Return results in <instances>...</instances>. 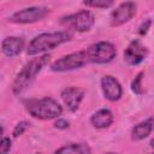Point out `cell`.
Instances as JSON below:
<instances>
[{
    "mask_svg": "<svg viewBox=\"0 0 154 154\" xmlns=\"http://www.w3.org/2000/svg\"><path fill=\"white\" fill-rule=\"evenodd\" d=\"M2 135H4V128L0 125V140L2 138Z\"/></svg>",
    "mask_w": 154,
    "mask_h": 154,
    "instance_id": "22",
    "label": "cell"
},
{
    "mask_svg": "<svg viewBox=\"0 0 154 154\" xmlns=\"http://www.w3.org/2000/svg\"><path fill=\"white\" fill-rule=\"evenodd\" d=\"M83 4L88 7H96V8H107L113 5L111 0H91V1H83Z\"/></svg>",
    "mask_w": 154,
    "mask_h": 154,
    "instance_id": "17",
    "label": "cell"
},
{
    "mask_svg": "<svg viewBox=\"0 0 154 154\" xmlns=\"http://www.w3.org/2000/svg\"><path fill=\"white\" fill-rule=\"evenodd\" d=\"M26 111L28 113L40 120H51L57 119L63 113L61 105L52 99V97H43L37 100H30L26 103Z\"/></svg>",
    "mask_w": 154,
    "mask_h": 154,
    "instance_id": "3",
    "label": "cell"
},
{
    "mask_svg": "<svg viewBox=\"0 0 154 154\" xmlns=\"http://www.w3.org/2000/svg\"><path fill=\"white\" fill-rule=\"evenodd\" d=\"M61 23L72 28L73 30L78 31V32H87L95 24V17L90 11L82 10L76 13L64 17L61 19Z\"/></svg>",
    "mask_w": 154,
    "mask_h": 154,
    "instance_id": "6",
    "label": "cell"
},
{
    "mask_svg": "<svg viewBox=\"0 0 154 154\" xmlns=\"http://www.w3.org/2000/svg\"><path fill=\"white\" fill-rule=\"evenodd\" d=\"M54 154H91V149L87 143H70L58 148Z\"/></svg>",
    "mask_w": 154,
    "mask_h": 154,
    "instance_id": "15",
    "label": "cell"
},
{
    "mask_svg": "<svg viewBox=\"0 0 154 154\" xmlns=\"http://www.w3.org/2000/svg\"><path fill=\"white\" fill-rule=\"evenodd\" d=\"M136 14V4L132 1L122 2L116 10L112 11L109 17V23L112 26H120L129 22Z\"/></svg>",
    "mask_w": 154,
    "mask_h": 154,
    "instance_id": "8",
    "label": "cell"
},
{
    "mask_svg": "<svg viewBox=\"0 0 154 154\" xmlns=\"http://www.w3.org/2000/svg\"><path fill=\"white\" fill-rule=\"evenodd\" d=\"M153 130V118H148L136 124L131 130V138L134 141H142L147 138Z\"/></svg>",
    "mask_w": 154,
    "mask_h": 154,
    "instance_id": "14",
    "label": "cell"
},
{
    "mask_svg": "<svg viewBox=\"0 0 154 154\" xmlns=\"http://www.w3.org/2000/svg\"><path fill=\"white\" fill-rule=\"evenodd\" d=\"M24 48V40L23 37L18 36H8L2 40L1 42V52L5 57L13 58L18 55Z\"/></svg>",
    "mask_w": 154,
    "mask_h": 154,
    "instance_id": "12",
    "label": "cell"
},
{
    "mask_svg": "<svg viewBox=\"0 0 154 154\" xmlns=\"http://www.w3.org/2000/svg\"><path fill=\"white\" fill-rule=\"evenodd\" d=\"M150 25H152V19H146L144 22H142V24L138 26V34L141 36H144L150 29Z\"/></svg>",
    "mask_w": 154,
    "mask_h": 154,
    "instance_id": "20",
    "label": "cell"
},
{
    "mask_svg": "<svg viewBox=\"0 0 154 154\" xmlns=\"http://www.w3.org/2000/svg\"><path fill=\"white\" fill-rule=\"evenodd\" d=\"M54 126H55L57 129L65 130V129H67V128L70 126V123H69L66 119H64V118H58V119L54 122Z\"/></svg>",
    "mask_w": 154,
    "mask_h": 154,
    "instance_id": "21",
    "label": "cell"
},
{
    "mask_svg": "<svg viewBox=\"0 0 154 154\" xmlns=\"http://www.w3.org/2000/svg\"><path fill=\"white\" fill-rule=\"evenodd\" d=\"M12 147V141L10 137H2L0 140V154H8Z\"/></svg>",
    "mask_w": 154,
    "mask_h": 154,
    "instance_id": "19",
    "label": "cell"
},
{
    "mask_svg": "<svg viewBox=\"0 0 154 154\" xmlns=\"http://www.w3.org/2000/svg\"><path fill=\"white\" fill-rule=\"evenodd\" d=\"M148 54L147 47L140 41V40H134L129 43V46L124 51V60L128 65L135 66L141 64Z\"/></svg>",
    "mask_w": 154,
    "mask_h": 154,
    "instance_id": "9",
    "label": "cell"
},
{
    "mask_svg": "<svg viewBox=\"0 0 154 154\" xmlns=\"http://www.w3.org/2000/svg\"><path fill=\"white\" fill-rule=\"evenodd\" d=\"M143 76H144V72H140L135 78L134 81L131 82V89L135 94L137 95H141L144 93V87H143Z\"/></svg>",
    "mask_w": 154,
    "mask_h": 154,
    "instance_id": "16",
    "label": "cell"
},
{
    "mask_svg": "<svg viewBox=\"0 0 154 154\" xmlns=\"http://www.w3.org/2000/svg\"><path fill=\"white\" fill-rule=\"evenodd\" d=\"M49 55L43 54L37 58L31 59L29 63L24 65V67L17 73L13 83H12V93L14 95L22 94L36 78V76L42 71V69L48 64Z\"/></svg>",
    "mask_w": 154,
    "mask_h": 154,
    "instance_id": "1",
    "label": "cell"
},
{
    "mask_svg": "<svg viewBox=\"0 0 154 154\" xmlns=\"http://www.w3.org/2000/svg\"><path fill=\"white\" fill-rule=\"evenodd\" d=\"M60 97L64 105L67 107V109L71 112H75L78 109L84 97V90L78 87H67L61 91Z\"/></svg>",
    "mask_w": 154,
    "mask_h": 154,
    "instance_id": "10",
    "label": "cell"
},
{
    "mask_svg": "<svg viewBox=\"0 0 154 154\" xmlns=\"http://www.w3.org/2000/svg\"><path fill=\"white\" fill-rule=\"evenodd\" d=\"M84 52L88 63L94 64H107L112 61L117 55L116 46L107 41H100L97 43H94L84 49Z\"/></svg>",
    "mask_w": 154,
    "mask_h": 154,
    "instance_id": "4",
    "label": "cell"
},
{
    "mask_svg": "<svg viewBox=\"0 0 154 154\" xmlns=\"http://www.w3.org/2000/svg\"><path fill=\"white\" fill-rule=\"evenodd\" d=\"M28 128H29V123H28V122H25V120L19 122V123L14 126V129H13V131H12V136H13L14 138L19 137L20 135H23V134L26 131Z\"/></svg>",
    "mask_w": 154,
    "mask_h": 154,
    "instance_id": "18",
    "label": "cell"
},
{
    "mask_svg": "<svg viewBox=\"0 0 154 154\" xmlns=\"http://www.w3.org/2000/svg\"><path fill=\"white\" fill-rule=\"evenodd\" d=\"M87 64H88V59L85 52L79 51L59 58L51 65V70L54 72H66V71L81 69Z\"/></svg>",
    "mask_w": 154,
    "mask_h": 154,
    "instance_id": "5",
    "label": "cell"
},
{
    "mask_svg": "<svg viewBox=\"0 0 154 154\" xmlns=\"http://www.w3.org/2000/svg\"><path fill=\"white\" fill-rule=\"evenodd\" d=\"M106 154H116V153H106Z\"/></svg>",
    "mask_w": 154,
    "mask_h": 154,
    "instance_id": "23",
    "label": "cell"
},
{
    "mask_svg": "<svg viewBox=\"0 0 154 154\" xmlns=\"http://www.w3.org/2000/svg\"><path fill=\"white\" fill-rule=\"evenodd\" d=\"M37 154H41V153H37Z\"/></svg>",
    "mask_w": 154,
    "mask_h": 154,
    "instance_id": "24",
    "label": "cell"
},
{
    "mask_svg": "<svg viewBox=\"0 0 154 154\" xmlns=\"http://www.w3.org/2000/svg\"><path fill=\"white\" fill-rule=\"evenodd\" d=\"M113 120H114V116L111 112V109H108V108H101V109L96 111L90 118L93 126L96 129L109 128L112 125Z\"/></svg>",
    "mask_w": 154,
    "mask_h": 154,
    "instance_id": "13",
    "label": "cell"
},
{
    "mask_svg": "<svg viewBox=\"0 0 154 154\" xmlns=\"http://www.w3.org/2000/svg\"><path fill=\"white\" fill-rule=\"evenodd\" d=\"M49 10L43 6H31V7H25L23 10H19L14 12L8 20L16 24H29V23H35L41 19H43L48 14Z\"/></svg>",
    "mask_w": 154,
    "mask_h": 154,
    "instance_id": "7",
    "label": "cell"
},
{
    "mask_svg": "<svg viewBox=\"0 0 154 154\" xmlns=\"http://www.w3.org/2000/svg\"><path fill=\"white\" fill-rule=\"evenodd\" d=\"M101 89L105 97L109 101H118L123 95L120 83L113 76H105L101 79Z\"/></svg>",
    "mask_w": 154,
    "mask_h": 154,
    "instance_id": "11",
    "label": "cell"
},
{
    "mask_svg": "<svg viewBox=\"0 0 154 154\" xmlns=\"http://www.w3.org/2000/svg\"><path fill=\"white\" fill-rule=\"evenodd\" d=\"M71 40V34L63 30V31H54V32H43L35 36L26 48L28 55H38L46 53L55 47L67 42Z\"/></svg>",
    "mask_w": 154,
    "mask_h": 154,
    "instance_id": "2",
    "label": "cell"
}]
</instances>
